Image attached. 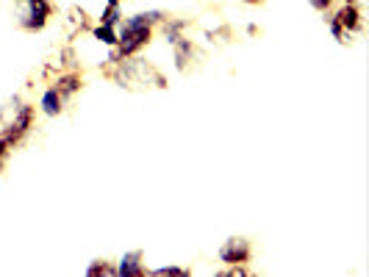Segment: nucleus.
I'll return each mask as SVG.
<instances>
[{
	"label": "nucleus",
	"instance_id": "obj_19",
	"mask_svg": "<svg viewBox=\"0 0 369 277\" xmlns=\"http://www.w3.org/2000/svg\"><path fill=\"white\" fill-rule=\"evenodd\" d=\"M308 3H311V9H317V11H322V14H325V11L331 9V3H334V0H308Z\"/></svg>",
	"mask_w": 369,
	"mask_h": 277
},
{
	"label": "nucleus",
	"instance_id": "obj_12",
	"mask_svg": "<svg viewBox=\"0 0 369 277\" xmlns=\"http://www.w3.org/2000/svg\"><path fill=\"white\" fill-rule=\"evenodd\" d=\"M39 106H42V111L47 114V117H59L62 111H64V97L56 92L53 86L47 89V92L42 94V100H39Z\"/></svg>",
	"mask_w": 369,
	"mask_h": 277
},
{
	"label": "nucleus",
	"instance_id": "obj_17",
	"mask_svg": "<svg viewBox=\"0 0 369 277\" xmlns=\"http://www.w3.org/2000/svg\"><path fill=\"white\" fill-rule=\"evenodd\" d=\"M153 275L156 277H189L192 272H189V269H181V266H161V269H156Z\"/></svg>",
	"mask_w": 369,
	"mask_h": 277
},
{
	"label": "nucleus",
	"instance_id": "obj_1",
	"mask_svg": "<svg viewBox=\"0 0 369 277\" xmlns=\"http://www.w3.org/2000/svg\"><path fill=\"white\" fill-rule=\"evenodd\" d=\"M103 69H106V75H108L117 86H123V89H128V92L167 89L164 72H161L156 64H150L147 59H139V56H125V59H120V62H108Z\"/></svg>",
	"mask_w": 369,
	"mask_h": 277
},
{
	"label": "nucleus",
	"instance_id": "obj_7",
	"mask_svg": "<svg viewBox=\"0 0 369 277\" xmlns=\"http://www.w3.org/2000/svg\"><path fill=\"white\" fill-rule=\"evenodd\" d=\"M250 242L247 239H242V236H234V239H228L225 244L220 247V261L222 264H247L250 261Z\"/></svg>",
	"mask_w": 369,
	"mask_h": 277
},
{
	"label": "nucleus",
	"instance_id": "obj_15",
	"mask_svg": "<svg viewBox=\"0 0 369 277\" xmlns=\"http://www.w3.org/2000/svg\"><path fill=\"white\" fill-rule=\"evenodd\" d=\"M92 36H95L101 45H106V47H114V45H117V31H114L111 26H98V28H92Z\"/></svg>",
	"mask_w": 369,
	"mask_h": 277
},
{
	"label": "nucleus",
	"instance_id": "obj_3",
	"mask_svg": "<svg viewBox=\"0 0 369 277\" xmlns=\"http://www.w3.org/2000/svg\"><path fill=\"white\" fill-rule=\"evenodd\" d=\"M34 123V106L23 103L20 97H11L3 108H0V128H3V139L8 142V147H14Z\"/></svg>",
	"mask_w": 369,
	"mask_h": 277
},
{
	"label": "nucleus",
	"instance_id": "obj_13",
	"mask_svg": "<svg viewBox=\"0 0 369 277\" xmlns=\"http://www.w3.org/2000/svg\"><path fill=\"white\" fill-rule=\"evenodd\" d=\"M205 39L211 42V45H231V39H234V31H231V26H225V23H220L217 28H208L205 31Z\"/></svg>",
	"mask_w": 369,
	"mask_h": 277
},
{
	"label": "nucleus",
	"instance_id": "obj_9",
	"mask_svg": "<svg viewBox=\"0 0 369 277\" xmlns=\"http://www.w3.org/2000/svg\"><path fill=\"white\" fill-rule=\"evenodd\" d=\"M172 53H175V67H178V72H186L189 64H192V59L198 56V47H195L192 39L181 36L178 42H172Z\"/></svg>",
	"mask_w": 369,
	"mask_h": 277
},
{
	"label": "nucleus",
	"instance_id": "obj_22",
	"mask_svg": "<svg viewBox=\"0 0 369 277\" xmlns=\"http://www.w3.org/2000/svg\"><path fill=\"white\" fill-rule=\"evenodd\" d=\"M344 3H356V0H344Z\"/></svg>",
	"mask_w": 369,
	"mask_h": 277
},
{
	"label": "nucleus",
	"instance_id": "obj_16",
	"mask_svg": "<svg viewBox=\"0 0 369 277\" xmlns=\"http://www.w3.org/2000/svg\"><path fill=\"white\" fill-rule=\"evenodd\" d=\"M86 275H89V277H101V275L114 277V275H117V266H111V264H106V261H95V264L86 269Z\"/></svg>",
	"mask_w": 369,
	"mask_h": 277
},
{
	"label": "nucleus",
	"instance_id": "obj_10",
	"mask_svg": "<svg viewBox=\"0 0 369 277\" xmlns=\"http://www.w3.org/2000/svg\"><path fill=\"white\" fill-rule=\"evenodd\" d=\"M81 86H84V81H81V75L72 69V72H62V75H56L53 78V89L62 94L64 100H69L72 94L81 92Z\"/></svg>",
	"mask_w": 369,
	"mask_h": 277
},
{
	"label": "nucleus",
	"instance_id": "obj_18",
	"mask_svg": "<svg viewBox=\"0 0 369 277\" xmlns=\"http://www.w3.org/2000/svg\"><path fill=\"white\" fill-rule=\"evenodd\" d=\"M247 275H250L247 264H228V269L220 272V277H247Z\"/></svg>",
	"mask_w": 369,
	"mask_h": 277
},
{
	"label": "nucleus",
	"instance_id": "obj_23",
	"mask_svg": "<svg viewBox=\"0 0 369 277\" xmlns=\"http://www.w3.org/2000/svg\"><path fill=\"white\" fill-rule=\"evenodd\" d=\"M120 3H123V0H120Z\"/></svg>",
	"mask_w": 369,
	"mask_h": 277
},
{
	"label": "nucleus",
	"instance_id": "obj_4",
	"mask_svg": "<svg viewBox=\"0 0 369 277\" xmlns=\"http://www.w3.org/2000/svg\"><path fill=\"white\" fill-rule=\"evenodd\" d=\"M328 26H331V33H334V39L339 42V45H350L356 36H361V33H364V20H361V11H358L353 3H344L334 17L328 20Z\"/></svg>",
	"mask_w": 369,
	"mask_h": 277
},
{
	"label": "nucleus",
	"instance_id": "obj_2",
	"mask_svg": "<svg viewBox=\"0 0 369 277\" xmlns=\"http://www.w3.org/2000/svg\"><path fill=\"white\" fill-rule=\"evenodd\" d=\"M164 20H167L164 11H144V14H134L131 20H123L120 33H117V45L111 47L108 62H120L125 56H136L144 45H150L153 26H161Z\"/></svg>",
	"mask_w": 369,
	"mask_h": 277
},
{
	"label": "nucleus",
	"instance_id": "obj_20",
	"mask_svg": "<svg viewBox=\"0 0 369 277\" xmlns=\"http://www.w3.org/2000/svg\"><path fill=\"white\" fill-rule=\"evenodd\" d=\"M6 153H8V142L0 136V172H3V161H6Z\"/></svg>",
	"mask_w": 369,
	"mask_h": 277
},
{
	"label": "nucleus",
	"instance_id": "obj_11",
	"mask_svg": "<svg viewBox=\"0 0 369 277\" xmlns=\"http://www.w3.org/2000/svg\"><path fill=\"white\" fill-rule=\"evenodd\" d=\"M117 275L120 277H144L147 275V269H144V264H142V252L134 249V252H125L123 255V261H120V266H117Z\"/></svg>",
	"mask_w": 369,
	"mask_h": 277
},
{
	"label": "nucleus",
	"instance_id": "obj_21",
	"mask_svg": "<svg viewBox=\"0 0 369 277\" xmlns=\"http://www.w3.org/2000/svg\"><path fill=\"white\" fill-rule=\"evenodd\" d=\"M247 6H259V3H264V0H244Z\"/></svg>",
	"mask_w": 369,
	"mask_h": 277
},
{
	"label": "nucleus",
	"instance_id": "obj_8",
	"mask_svg": "<svg viewBox=\"0 0 369 277\" xmlns=\"http://www.w3.org/2000/svg\"><path fill=\"white\" fill-rule=\"evenodd\" d=\"M84 31H89V14H86L81 6H69L67 14H64V36L72 42V39H78Z\"/></svg>",
	"mask_w": 369,
	"mask_h": 277
},
{
	"label": "nucleus",
	"instance_id": "obj_6",
	"mask_svg": "<svg viewBox=\"0 0 369 277\" xmlns=\"http://www.w3.org/2000/svg\"><path fill=\"white\" fill-rule=\"evenodd\" d=\"M72 69H78V56H75V50H72L69 45L53 47V50L47 53V59H45V67H42L45 78H56V75L72 72Z\"/></svg>",
	"mask_w": 369,
	"mask_h": 277
},
{
	"label": "nucleus",
	"instance_id": "obj_14",
	"mask_svg": "<svg viewBox=\"0 0 369 277\" xmlns=\"http://www.w3.org/2000/svg\"><path fill=\"white\" fill-rule=\"evenodd\" d=\"M120 0H108L106 3V9H103V17H101V26H111V28H117L120 26Z\"/></svg>",
	"mask_w": 369,
	"mask_h": 277
},
{
	"label": "nucleus",
	"instance_id": "obj_5",
	"mask_svg": "<svg viewBox=\"0 0 369 277\" xmlns=\"http://www.w3.org/2000/svg\"><path fill=\"white\" fill-rule=\"evenodd\" d=\"M14 3H17V23L23 31H42L53 17L50 0H14Z\"/></svg>",
	"mask_w": 369,
	"mask_h": 277
}]
</instances>
